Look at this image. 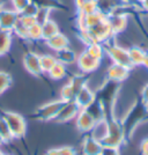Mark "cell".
Returning <instances> with one entry per match:
<instances>
[{"mask_svg":"<svg viewBox=\"0 0 148 155\" xmlns=\"http://www.w3.org/2000/svg\"><path fill=\"white\" fill-rule=\"evenodd\" d=\"M0 155H4V152L1 150V148H0Z\"/></svg>","mask_w":148,"mask_h":155,"instance_id":"46","label":"cell"},{"mask_svg":"<svg viewBox=\"0 0 148 155\" xmlns=\"http://www.w3.org/2000/svg\"><path fill=\"white\" fill-rule=\"evenodd\" d=\"M107 132H108V118H102L96 122L95 126L90 131V136L101 141L107 136Z\"/></svg>","mask_w":148,"mask_h":155,"instance_id":"19","label":"cell"},{"mask_svg":"<svg viewBox=\"0 0 148 155\" xmlns=\"http://www.w3.org/2000/svg\"><path fill=\"white\" fill-rule=\"evenodd\" d=\"M74 101L80 109H87L96 101V93L87 84L75 95Z\"/></svg>","mask_w":148,"mask_h":155,"instance_id":"10","label":"cell"},{"mask_svg":"<svg viewBox=\"0 0 148 155\" xmlns=\"http://www.w3.org/2000/svg\"><path fill=\"white\" fill-rule=\"evenodd\" d=\"M52 9L50 8H44V7H38L37 12L35 14V19L36 22L39 25H43L48 20H50V14H51Z\"/></svg>","mask_w":148,"mask_h":155,"instance_id":"29","label":"cell"},{"mask_svg":"<svg viewBox=\"0 0 148 155\" xmlns=\"http://www.w3.org/2000/svg\"><path fill=\"white\" fill-rule=\"evenodd\" d=\"M98 11V7H97L96 0H91V1H87L84 2L81 7L77 8V14H81V15H88L94 12Z\"/></svg>","mask_w":148,"mask_h":155,"instance_id":"28","label":"cell"},{"mask_svg":"<svg viewBox=\"0 0 148 155\" xmlns=\"http://www.w3.org/2000/svg\"><path fill=\"white\" fill-rule=\"evenodd\" d=\"M1 116L4 117L5 122L7 123V126L11 131V134L13 139H19L26 134L27 132V123L25 118L20 114L12 112V111H6Z\"/></svg>","mask_w":148,"mask_h":155,"instance_id":"3","label":"cell"},{"mask_svg":"<svg viewBox=\"0 0 148 155\" xmlns=\"http://www.w3.org/2000/svg\"><path fill=\"white\" fill-rule=\"evenodd\" d=\"M140 6L142 7L143 11L148 13V0H140Z\"/></svg>","mask_w":148,"mask_h":155,"instance_id":"42","label":"cell"},{"mask_svg":"<svg viewBox=\"0 0 148 155\" xmlns=\"http://www.w3.org/2000/svg\"><path fill=\"white\" fill-rule=\"evenodd\" d=\"M4 155H12V154H5V153H4Z\"/></svg>","mask_w":148,"mask_h":155,"instance_id":"47","label":"cell"},{"mask_svg":"<svg viewBox=\"0 0 148 155\" xmlns=\"http://www.w3.org/2000/svg\"><path fill=\"white\" fill-rule=\"evenodd\" d=\"M12 84V77L9 75V73L4 71H0V95L11 87Z\"/></svg>","mask_w":148,"mask_h":155,"instance_id":"31","label":"cell"},{"mask_svg":"<svg viewBox=\"0 0 148 155\" xmlns=\"http://www.w3.org/2000/svg\"><path fill=\"white\" fill-rule=\"evenodd\" d=\"M37 9H38V7L36 6L34 2H29L28 5H27L21 12H20V15H26V16H35V14L37 12Z\"/></svg>","mask_w":148,"mask_h":155,"instance_id":"34","label":"cell"},{"mask_svg":"<svg viewBox=\"0 0 148 155\" xmlns=\"http://www.w3.org/2000/svg\"><path fill=\"white\" fill-rule=\"evenodd\" d=\"M64 101L63 100H57V101H52L49 103H45L41 105L38 109L35 112V118L42 120V122H49V120H53L54 117L57 116L60 108L63 107Z\"/></svg>","mask_w":148,"mask_h":155,"instance_id":"4","label":"cell"},{"mask_svg":"<svg viewBox=\"0 0 148 155\" xmlns=\"http://www.w3.org/2000/svg\"><path fill=\"white\" fill-rule=\"evenodd\" d=\"M125 140H126V133L122 122L115 117L108 119V132L107 136L101 140L102 145L120 148V146L124 145Z\"/></svg>","mask_w":148,"mask_h":155,"instance_id":"1","label":"cell"},{"mask_svg":"<svg viewBox=\"0 0 148 155\" xmlns=\"http://www.w3.org/2000/svg\"><path fill=\"white\" fill-rule=\"evenodd\" d=\"M130 71H131V68L126 67V66L112 63L107 68V73H105L107 80H109L110 82H115V84L123 82L129 78Z\"/></svg>","mask_w":148,"mask_h":155,"instance_id":"8","label":"cell"},{"mask_svg":"<svg viewBox=\"0 0 148 155\" xmlns=\"http://www.w3.org/2000/svg\"><path fill=\"white\" fill-rule=\"evenodd\" d=\"M82 147V154L84 155H100L102 150V142L95 139L93 136H87L81 143Z\"/></svg>","mask_w":148,"mask_h":155,"instance_id":"13","label":"cell"},{"mask_svg":"<svg viewBox=\"0 0 148 155\" xmlns=\"http://www.w3.org/2000/svg\"><path fill=\"white\" fill-rule=\"evenodd\" d=\"M100 155H120V150H119V148H117V147L103 146Z\"/></svg>","mask_w":148,"mask_h":155,"instance_id":"37","label":"cell"},{"mask_svg":"<svg viewBox=\"0 0 148 155\" xmlns=\"http://www.w3.org/2000/svg\"><path fill=\"white\" fill-rule=\"evenodd\" d=\"M44 42L46 46H49L51 50L56 52L70 46V38L61 31H59L58 34H56L54 36H52L50 38L45 39Z\"/></svg>","mask_w":148,"mask_h":155,"instance_id":"14","label":"cell"},{"mask_svg":"<svg viewBox=\"0 0 148 155\" xmlns=\"http://www.w3.org/2000/svg\"><path fill=\"white\" fill-rule=\"evenodd\" d=\"M19 20V13L14 9H6L4 7L0 8V29L13 30L14 26Z\"/></svg>","mask_w":148,"mask_h":155,"instance_id":"11","label":"cell"},{"mask_svg":"<svg viewBox=\"0 0 148 155\" xmlns=\"http://www.w3.org/2000/svg\"><path fill=\"white\" fill-rule=\"evenodd\" d=\"M58 153L59 155H77V152L75 149L71 147V146H63L58 148Z\"/></svg>","mask_w":148,"mask_h":155,"instance_id":"39","label":"cell"},{"mask_svg":"<svg viewBox=\"0 0 148 155\" xmlns=\"http://www.w3.org/2000/svg\"><path fill=\"white\" fill-rule=\"evenodd\" d=\"M141 100H142V105L148 114V82L142 88L141 91Z\"/></svg>","mask_w":148,"mask_h":155,"instance_id":"38","label":"cell"},{"mask_svg":"<svg viewBox=\"0 0 148 155\" xmlns=\"http://www.w3.org/2000/svg\"><path fill=\"white\" fill-rule=\"evenodd\" d=\"M75 119H77V130L81 131V132H84V133L90 132L97 122L96 118L93 116L87 109H80Z\"/></svg>","mask_w":148,"mask_h":155,"instance_id":"9","label":"cell"},{"mask_svg":"<svg viewBox=\"0 0 148 155\" xmlns=\"http://www.w3.org/2000/svg\"><path fill=\"white\" fill-rule=\"evenodd\" d=\"M43 36V30H42V25L35 23L31 27L28 28V38L29 41H41Z\"/></svg>","mask_w":148,"mask_h":155,"instance_id":"27","label":"cell"},{"mask_svg":"<svg viewBox=\"0 0 148 155\" xmlns=\"http://www.w3.org/2000/svg\"><path fill=\"white\" fill-rule=\"evenodd\" d=\"M19 22L27 28H29L36 23V19H35V16H26V15H20L19 14Z\"/></svg>","mask_w":148,"mask_h":155,"instance_id":"36","label":"cell"},{"mask_svg":"<svg viewBox=\"0 0 148 155\" xmlns=\"http://www.w3.org/2000/svg\"><path fill=\"white\" fill-rule=\"evenodd\" d=\"M124 4H127L131 6H135V4H140V0H122Z\"/></svg>","mask_w":148,"mask_h":155,"instance_id":"41","label":"cell"},{"mask_svg":"<svg viewBox=\"0 0 148 155\" xmlns=\"http://www.w3.org/2000/svg\"><path fill=\"white\" fill-rule=\"evenodd\" d=\"M77 68L84 74H89L96 72L101 66V60L93 58L86 51H82L77 58Z\"/></svg>","mask_w":148,"mask_h":155,"instance_id":"6","label":"cell"},{"mask_svg":"<svg viewBox=\"0 0 148 155\" xmlns=\"http://www.w3.org/2000/svg\"><path fill=\"white\" fill-rule=\"evenodd\" d=\"M37 7H44V8H50V9H60L63 8V4L60 0H30Z\"/></svg>","mask_w":148,"mask_h":155,"instance_id":"26","label":"cell"},{"mask_svg":"<svg viewBox=\"0 0 148 155\" xmlns=\"http://www.w3.org/2000/svg\"><path fill=\"white\" fill-rule=\"evenodd\" d=\"M44 155H59L58 153V148H52V149H49Z\"/></svg>","mask_w":148,"mask_h":155,"instance_id":"43","label":"cell"},{"mask_svg":"<svg viewBox=\"0 0 148 155\" xmlns=\"http://www.w3.org/2000/svg\"><path fill=\"white\" fill-rule=\"evenodd\" d=\"M80 111V108L77 107V104L75 103V101H67L64 102L63 107L60 108L59 112L57 114V116L54 117L53 120L58 122V123H66L70 122L72 119H74Z\"/></svg>","mask_w":148,"mask_h":155,"instance_id":"7","label":"cell"},{"mask_svg":"<svg viewBox=\"0 0 148 155\" xmlns=\"http://www.w3.org/2000/svg\"><path fill=\"white\" fill-rule=\"evenodd\" d=\"M12 31L15 32V35H16V36H19V37H21V38H23V39L28 38V28L25 27L23 25H21V23L19 22V20H18L16 25L14 26Z\"/></svg>","mask_w":148,"mask_h":155,"instance_id":"33","label":"cell"},{"mask_svg":"<svg viewBox=\"0 0 148 155\" xmlns=\"http://www.w3.org/2000/svg\"><path fill=\"white\" fill-rule=\"evenodd\" d=\"M98 11L104 13L105 15H109L117 6L124 4L122 0H96Z\"/></svg>","mask_w":148,"mask_h":155,"instance_id":"20","label":"cell"},{"mask_svg":"<svg viewBox=\"0 0 148 155\" xmlns=\"http://www.w3.org/2000/svg\"><path fill=\"white\" fill-rule=\"evenodd\" d=\"M88 30L91 34V36L94 37L95 42H97V43H104V42L110 41V39H112L115 37L113 32L111 30L109 21H108V18L103 20L102 22H100L97 26L93 27Z\"/></svg>","mask_w":148,"mask_h":155,"instance_id":"5","label":"cell"},{"mask_svg":"<svg viewBox=\"0 0 148 155\" xmlns=\"http://www.w3.org/2000/svg\"><path fill=\"white\" fill-rule=\"evenodd\" d=\"M0 137L2 138V140H4L5 143H6V142H9L13 139V137L11 134V131L8 129L7 123L5 122V119H4L2 116H0Z\"/></svg>","mask_w":148,"mask_h":155,"instance_id":"32","label":"cell"},{"mask_svg":"<svg viewBox=\"0 0 148 155\" xmlns=\"http://www.w3.org/2000/svg\"><path fill=\"white\" fill-rule=\"evenodd\" d=\"M23 66L27 71L32 75H42V70H41V65H39V56L37 53L32 51H29L25 53L23 56Z\"/></svg>","mask_w":148,"mask_h":155,"instance_id":"12","label":"cell"},{"mask_svg":"<svg viewBox=\"0 0 148 155\" xmlns=\"http://www.w3.org/2000/svg\"><path fill=\"white\" fill-rule=\"evenodd\" d=\"M68 84H71L72 89H73V91H74L75 95H77V93L81 91L84 86L88 84V80H87V78L84 77V73H82V74H75L74 77L71 78V80L68 81Z\"/></svg>","mask_w":148,"mask_h":155,"instance_id":"24","label":"cell"},{"mask_svg":"<svg viewBox=\"0 0 148 155\" xmlns=\"http://www.w3.org/2000/svg\"><path fill=\"white\" fill-rule=\"evenodd\" d=\"M11 5L14 11H16L18 13H20L25 7L30 2V0H9Z\"/></svg>","mask_w":148,"mask_h":155,"instance_id":"35","label":"cell"},{"mask_svg":"<svg viewBox=\"0 0 148 155\" xmlns=\"http://www.w3.org/2000/svg\"><path fill=\"white\" fill-rule=\"evenodd\" d=\"M57 63L56 56L52 54H42L39 56V65L43 74H48L49 71L52 68V66Z\"/></svg>","mask_w":148,"mask_h":155,"instance_id":"25","label":"cell"},{"mask_svg":"<svg viewBox=\"0 0 148 155\" xmlns=\"http://www.w3.org/2000/svg\"><path fill=\"white\" fill-rule=\"evenodd\" d=\"M13 43V31L0 29V56H5Z\"/></svg>","mask_w":148,"mask_h":155,"instance_id":"18","label":"cell"},{"mask_svg":"<svg viewBox=\"0 0 148 155\" xmlns=\"http://www.w3.org/2000/svg\"><path fill=\"white\" fill-rule=\"evenodd\" d=\"M2 7V0H0V8Z\"/></svg>","mask_w":148,"mask_h":155,"instance_id":"45","label":"cell"},{"mask_svg":"<svg viewBox=\"0 0 148 155\" xmlns=\"http://www.w3.org/2000/svg\"><path fill=\"white\" fill-rule=\"evenodd\" d=\"M127 52H129L130 61L132 64V67L142 65L143 60H145V57L147 54V51L145 49H142V48L136 45H133L131 46L130 49H127Z\"/></svg>","mask_w":148,"mask_h":155,"instance_id":"16","label":"cell"},{"mask_svg":"<svg viewBox=\"0 0 148 155\" xmlns=\"http://www.w3.org/2000/svg\"><path fill=\"white\" fill-rule=\"evenodd\" d=\"M74 97H75V93L72 89L71 84L67 82L60 89V100L67 102V101H74Z\"/></svg>","mask_w":148,"mask_h":155,"instance_id":"30","label":"cell"},{"mask_svg":"<svg viewBox=\"0 0 148 155\" xmlns=\"http://www.w3.org/2000/svg\"><path fill=\"white\" fill-rule=\"evenodd\" d=\"M102 44L104 45L105 53L108 54V57L111 59L112 63L123 65V66H126V67H129V68H133L131 61H130L127 49L118 45L117 43H111V39L104 42Z\"/></svg>","mask_w":148,"mask_h":155,"instance_id":"2","label":"cell"},{"mask_svg":"<svg viewBox=\"0 0 148 155\" xmlns=\"http://www.w3.org/2000/svg\"><path fill=\"white\" fill-rule=\"evenodd\" d=\"M108 21L115 36L125 31L129 25L127 15H108Z\"/></svg>","mask_w":148,"mask_h":155,"instance_id":"15","label":"cell"},{"mask_svg":"<svg viewBox=\"0 0 148 155\" xmlns=\"http://www.w3.org/2000/svg\"><path fill=\"white\" fill-rule=\"evenodd\" d=\"M84 51L87 52L89 56L93 58L98 59L102 61L104 54H105V50H104V45L102 43H91L89 45H86Z\"/></svg>","mask_w":148,"mask_h":155,"instance_id":"22","label":"cell"},{"mask_svg":"<svg viewBox=\"0 0 148 155\" xmlns=\"http://www.w3.org/2000/svg\"><path fill=\"white\" fill-rule=\"evenodd\" d=\"M77 56L75 54V52L73 51V50H71L70 46H67L65 49H61V50L57 51V53H56L57 61L66 65V66L73 65L74 63H77Z\"/></svg>","mask_w":148,"mask_h":155,"instance_id":"17","label":"cell"},{"mask_svg":"<svg viewBox=\"0 0 148 155\" xmlns=\"http://www.w3.org/2000/svg\"><path fill=\"white\" fill-rule=\"evenodd\" d=\"M87 1H91V0H75V6H77V8H79V7H81Z\"/></svg>","mask_w":148,"mask_h":155,"instance_id":"44","label":"cell"},{"mask_svg":"<svg viewBox=\"0 0 148 155\" xmlns=\"http://www.w3.org/2000/svg\"><path fill=\"white\" fill-rule=\"evenodd\" d=\"M140 153L141 155H148V137L145 138L140 143Z\"/></svg>","mask_w":148,"mask_h":155,"instance_id":"40","label":"cell"},{"mask_svg":"<svg viewBox=\"0 0 148 155\" xmlns=\"http://www.w3.org/2000/svg\"><path fill=\"white\" fill-rule=\"evenodd\" d=\"M66 73H67L66 65L57 61L56 64L52 66L51 70L49 71L48 75L51 78L52 80H61V79H64L66 77Z\"/></svg>","mask_w":148,"mask_h":155,"instance_id":"23","label":"cell"},{"mask_svg":"<svg viewBox=\"0 0 148 155\" xmlns=\"http://www.w3.org/2000/svg\"><path fill=\"white\" fill-rule=\"evenodd\" d=\"M42 30H43V36H42V39H43V41L50 38V37L54 36L56 34H58V32L60 31L57 22L53 21L52 19L48 20L45 23L42 25Z\"/></svg>","mask_w":148,"mask_h":155,"instance_id":"21","label":"cell"}]
</instances>
